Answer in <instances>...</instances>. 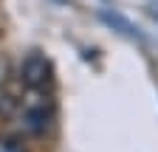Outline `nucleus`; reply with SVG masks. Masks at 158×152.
Instances as JSON below:
<instances>
[{
	"mask_svg": "<svg viewBox=\"0 0 158 152\" xmlns=\"http://www.w3.org/2000/svg\"><path fill=\"white\" fill-rule=\"evenodd\" d=\"M20 76H23V82L28 87H45V82H48V59L43 54H37V51L28 54L23 68H20Z\"/></svg>",
	"mask_w": 158,
	"mask_h": 152,
	"instance_id": "nucleus-1",
	"label": "nucleus"
},
{
	"mask_svg": "<svg viewBox=\"0 0 158 152\" xmlns=\"http://www.w3.org/2000/svg\"><path fill=\"white\" fill-rule=\"evenodd\" d=\"M0 152H23L17 144H11V141H0Z\"/></svg>",
	"mask_w": 158,
	"mask_h": 152,
	"instance_id": "nucleus-2",
	"label": "nucleus"
}]
</instances>
